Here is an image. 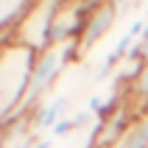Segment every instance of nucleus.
<instances>
[{"instance_id": "39448f33", "label": "nucleus", "mask_w": 148, "mask_h": 148, "mask_svg": "<svg viewBox=\"0 0 148 148\" xmlns=\"http://www.w3.org/2000/svg\"><path fill=\"white\" fill-rule=\"evenodd\" d=\"M67 109H70V92H53V95H48L31 115V134L34 137H39L42 132L50 134V129L59 120L67 117Z\"/></svg>"}, {"instance_id": "6e6552de", "label": "nucleus", "mask_w": 148, "mask_h": 148, "mask_svg": "<svg viewBox=\"0 0 148 148\" xmlns=\"http://www.w3.org/2000/svg\"><path fill=\"white\" fill-rule=\"evenodd\" d=\"M106 3L115 8V14H117V17H126V14H132L134 8H140L145 0H106Z\"/></svg>"}, {"instance_id": "1a4fd4ad", "label": "nucleus", "mask_w": 148, "mask_h": 148, "mask_svg": "<svg viewBox=\"0 0 148 148\" xmlns=\"http://www.w3.org/2000/svg\"><path fill=\"white\" fill-rule=\"evenodd\" d=\"M75 132V123H73V115H67L64 120H59L53 129H50L48 137H53V140H59V137H70V134Z\"/></svg>"}, {"instance_id": "f03ea898", "label": "nucleus", "mask_w": 148, "mask_h": 148, "mask_svg": "<svg viewBox=\"0 0 148 148\" xmlns=\"http://www.w3.org/2000/svg\"><path fill=\"white\" fill-rule=\"evenodd\" d=\"M36 53L17 42L0 45V132L14 120Z\"/></svg>"}, {"instance_id": "9d476101", "label": "nucleus", "mask_w": 148, "mask_h": 148, "mask_svg": "<svg viewBox=\"0 0 148 148\" xmlns=\"http://www.w3.org/2000/svg\"><path fill=\"white\" fill-rule=\"evenodd\" d=\"M134 56L140 59L143 64H148V23H145V31H143V36L137 39V48H134Z\"/></svg>"}, {"instance_id": "0eeeda50", "label": "nucleus", "mask_w": 148, "mask_h": 148, "mask_svg": "<svg viewBox=\"0 0 148 148\" xmlns=\"http://www.w3.org/2000/svg\"><path fill=\"white\" fill-rule=\"evenodd\" d=\"M117 145L120 148H148V112L140 115L126 129V134L117 140Z\"/></svg>"}, {"instance_id": "f257e3e1", "label": "nucleus", "mask_w": 148, "mask_h": 148, "mask_svg": "<svg viewBox=\"0 0 148 148\" xmlns=\"http://www.w3.org/2000/svg\"><path fill=\"white\" fill-rule=\"evenodd\" d=\"M70 64H78V45H75V39L56 42V45L39 50L36 59H34L31 75H28V87H25V95L20 101V109H17L14 120L17 117H31L34 109L39 106L48 95H53L56 81L67 73Z\"/></svg>"}, {"instance_id": "423d86ee", "label": "nucleus", "mask_w": 148, "mask_h": 148, "mask_svg": "<svg viewBox=\"0 0 148 148\" xmlns=\"http://www.w3.org/2000/svg\"><path fill=\"white\" fill-rule=\"evenodd\" d=\"M36 0H0V45L11 42L17 25L25 20Z\"/></svg>"}, {"instance_id": "7ed1b4c3", "label": "nucleus", "mask_w": 148, "mask_h": 148, "mask_svg": "<svg viewBox=\"0 0 148 148\" xmlns=\"http://www.w3.org/2000/svg\"><path fill=\"white\" fill-rule=\"evenodd\" d=\"M62 3L64 0H36L31 6V11L25 14V20L17 25L11 42L34 50V53L50 48V36H53V25H56Z\"/></svg>"}, {"instance_id": "20e7f679", "label": "nucleus", "mask_w": 148, "mask_h": 148, "mask_svg": "<svg viewBox=\"0 0 148 148\" xmlns=\"http://www.w3.org/2000/svg\"><path fill=\"white\" fill-rule=\"evenodd\" d=\"M115 23H117L115 8L103 0V3H101V6L95 8L90 17H87V23H84L81 34H78V39H75V45H78V59L87 56V53H90V50L95 48V45H98V42L103 39L112 28H115Z\"/></svg>"}]
</instances>
